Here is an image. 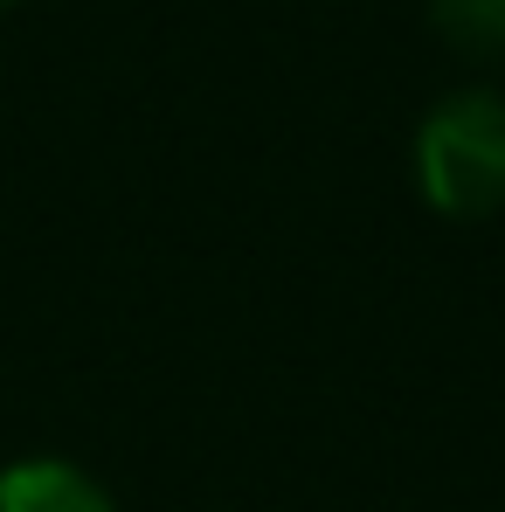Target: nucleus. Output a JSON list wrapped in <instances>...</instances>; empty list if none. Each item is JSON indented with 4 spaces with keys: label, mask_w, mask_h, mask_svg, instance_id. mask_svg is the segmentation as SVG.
Instances as JSON below:
<instances>
[{
    "label": "nucleus",
    "mask_w": 505,
    "mask_h": 512,
    "mask_svg": "<svg viewBox=\"0 0 505 512\" xmlns=\"http://www.w3.org/2000/svg\"><path fill=\"white\" fill-rule=\"evenodd\" d=\"M416 187L450 222H485L505 208V97L464 84L436 97L416 125Z\"/></svg>",
    "instance_id": "f257e3e1"
},
{
    "label": "nucleus",
    "mask_w": 505,
    "mask_h": 512,
    "mask_svg": "<svg viewBox=\"0 0 505 512\" xmlns=\"http://www.w3.org/2000/svg\"><path fill=\"white\" fill-rule=\"evenodd\" d=\"M0 512H125L104 478H90L70 457H14L0 471Z\"/></svg>",
    "instance_id": "f03ea898"
},
{
    "label": "nucleus",
    "mask_w": 505,
    "mask_h": 512,
    "mask_svg": "<svg viewBox=\"0 0 505 512\" xmlns=\"http://www.w3.org/2000/svg\"><path fill=\"white\" fill-rule=\"evenodd\" d=\"M429 28L443 49H457L471 63L505 56V0H429Z\"/></svg>",
    "instance_id": "7ed1b4c3"
},
{
    "label": "nucleus",
    "mask_w": 505,
    "mask_h": 512,
    "mask_svg": "<svg viewBox=\"0 0 505 512\" xmlns=\"http://www.w3.org/2000/svg\"><path fill=\"white\" fill-rule=\"evenodd\" d=\"M0 7H21V0H0Z\"/></svg>",
    "instance_id": "20e7f679"
}]
</instances>
